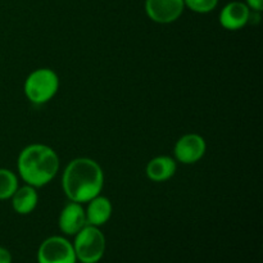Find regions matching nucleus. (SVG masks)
Instances as JSON below:
<instances>
[{
    "instance_id": "nucleus-1",
    "label": "nucleus",
    "mask_w": 263,
    "mask_h": 263,
    "mask_svg": "<svg viewBox=\"0 0 263 263\" xmlns=\"http://www.w3.org/2000/svg\"><path fill=\"white\" fill-rule=\"evenodd\" d=\"M104 174L98 162L90 158L72 159L62 176V187L71 202L87 203L100 194Z\"/></svg>"
},
{
    "instance_id": "nucleus-2",
    "label": "nucleus",
    "mask_w": 263,
    "mask_h": 263,
    "mask_svg": "<svg viewBox=\"0 0 263 263\" xmlns=\"http://www.w3.org/2000/svg\"><path fill=\"white\" fill-rule=\"evenodd\" d=\"M18 172L23 181L33 187H43L59 171L58 154L45 144H31L18 156Z\"/></svg>"
},
{
    "instance_id": "nucleus-3",
    "label": "nucleus",
    "mask_w": 263,
    "mask_h": 263,
    "mask_svg": "<svg viewBox=\"0 0 263 263\" xmlns=\"http://www.w3.org/2000/svg\"><path fill=\"white\" fill-rule=\"evenodd\" d=\"M59 89V77L53 69L39 68L31 72L25 81V95L33 104H45L53 99Z\"/></svg>"
},
{
    "instance_id": "nucleus-4",
    "label": "nucleus",
    "mask_w": 263,
    "mask_h": 263,
    "mask_svg": "<svg viewBox=\"0 0 263 263\" xmlns=\"http://www.w3.org/2000/svg\"><path fill=\"white\" fill-rule=\"evenodd\" d=\"M77 262L98 263L105 253V236L99 228L86 225L74 235L72 243Z\"/></svg>"
},
{
    "instance_id": "nucleus-5",
    "label": "nucleus",
    "mask_w": 263,
    "mask_h": 263,
    "mask_svg": "<svg viewBox=\"0 0 263 263\" xmlns=\"http://www.w3.org/2000/svg\"><path fill=\"white\" fill-rule=\"evenodd\" d=\"M37 263H77L73 246L63 236H49L39 247Z\"/></svg>"
},
{
    "instance_id": "nucleus-6",
    "label": "nucleus",
    "mask_w": 263,
    "mask_h": 263,
    "mask_svg": "<svg viewBox=\"0 0 263 263\" xmlns=\"http://www.w3.org/2000/svg\"><path fill=\"white\" fill-rule=\"evenodd\" d=\"M207 151V144L203 136L198 134H186L175 144V158L184 164L197 163L203 158Z\"/></svg>"
},
{
    "instance_id": "nucleus-7",
    "label": "nucleus",
    "mask_w": 263,
    "mask_h": 263,
    "mask_svg": "<svg viewBox=\"0 0 263 263\" xmlns=\"http://www.w3.org/2000/svg\"><path fill=\"white\" fill-rule=\"evenodd\" d=\"M184 8V0H145L146 15L157 23L175 22Z\"/></svg>"
},
{
    "instance_id": "nucleus-8",
    "label": "nucleus",
    "mask_w": 263,
    "mask_h": 263,
    "mask_svg": "<svg viewBox=\"0 0 263 263\" xmlns=\"http://www.w3.org/2000/svg\"><path fill=\"white\" fill-rule=\"evenodd\" d=\"M252 12L246 3L231 2L222 8L220 13V23L229 31H238L246 27L251 21Z\"/></svg>"
},
{
    "instance_id": "nucleus-9",
    "label": "nucleus",
    "mask_w": 263,
    "mask_h": 263,
    "mask_svg": "<svg viewBox=\"0 0 263 263\" xmlns=\"http://www.w3.org/2000/svg\"><path fill=\"white\" fill-rule=\"evenodd\" d=\"M59 229L63 234L69 236H74L81 229L87 225L85 210L80 203L71 202L62 210L58 218Z\"/></svg>"
},
{
    "instance_id": "nucleus-10",
    "label": "nucleus",
    "mask_w": 263,
    "mask_h": 263,
    "mask_svg": "<svg viewBox=\"0 0 263 263\" xmlns=\"http://www.w3.org/2000/svg\"><path fill=\"white\" fill-rule=\"evenodd\" d=\"M112 212L113 208L110 200L100 194L97 195L87 202V208L85 210L87 225L97 226V228L105 225L109 221Z\"/></svg>"
},
{
    "instance_id": "nucleus-11",
    "label": "nucleus",
    "mask_w": 263,
    "mask_h": 263,
    "mask_svg": "<svg viewBox=\"0 0 263 263\" xmlns=\"http://www.w3.org/2000/svg\"><path fill=\"white\" fill-rule=\"evenodd\" d=\"M177 163L168 156H159L151 159L146 164L145 174L149 180L154 182H163L176 174Z\"/></svg>"
},
{
    "instance_id": "nucleus-12",
    "label": "nucleus",
    "mask_w": 263,
    "mask_h": 263,
    "mask_svg": "<svg viewBox=\"0 0 263 263\" xmlns=\"http://www.w3.org/2000/svg\"><path fill=\"white\" fill-rule=\"evenodd\" d=\"M39 195L36 193V187L31 185L18 186L14 194L12 195V207L18 215H30L37 207Z\"/></svg>"
},
{
    "instance_id": "nucleus-13",
    "label": "nucleus",
    "mask_w": 263,
    "mask_h": 263,
    "mask_svg": "<svg viewBox=\"0 0 263 263\" xmlns=\"http://www.w3.org/2000/svg\"><path fill=\"white\" fill-rule=\"evenodd\" d=\"M18 189V179L10 170L0 168V200L9 199Z\"/></svg>"
},
{
    "instance_id": "nucleus-14",
    "label": "nucleus",
    "mask_w": 263,
    "mask_h": 263,
    "mask_svg": "<svg viewBox=\"0 0 263 263\" xmlns=\"http://www.w3.org/2000/svg\"><path fill=\"white\" fill-rule=\"evenodd\" d=\"M185 7L197 13H210L217 7L218 0H184Z\"/></svg>"
},
{
    "instance_id": "nucleus-15",
    "label": "nucleus",
    "mask_w": 263,
    "mask_h": 263,
    "mask_svg": "<svg viewBox=\"0 0 263 263\" xmlns=\"http://www.w3.org/2000/svg\"><path fill=\"white\" fill-rule=\"evenodd\" d=\"M0 263H12V254L4 247H0Z\"/></svg>"
},
{
    "instance_id": "nucleus-16",
    "label": "nucleus",
    "mask_w": 263,
    "mask_h": 263,
    "mask_svg": "<svg viewBox=\"0 0 263 263\" xmlns=\"http://www.w3.org/2000/svg\"><path fill=\"white\" fill-rule=\"evenodd\" d=\"M247 5L249 7V9H252L253 12H261L263 3L262 0H247Z\"/></svg>"
}]
</instances>
